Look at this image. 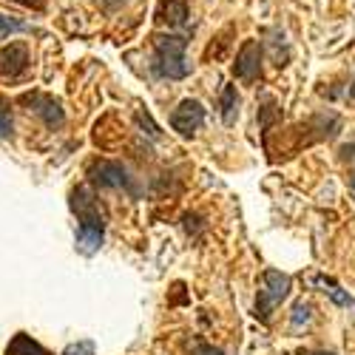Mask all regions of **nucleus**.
Wrapping results in <instances>:
<instances>
[{
  "label": "nucleus",
  "instance_id": "nucleus-1",
  "mask_svg": "<svg viewBox=\"0 0 355 355\" xmlns=\"http://www.w3.org/2000/svg\"><path fill=\"white\" fill-rule=\"evenodd\" d=\"M185 46H188V40L182 35H157L154 37V51H157V63H159L162 77H171V80L188 77L191 66L185 60Z\"/></svg>",
  "mask_w": 355,
  "mask_h": 355
},
{
  "label": "nucleus",
  "instance_id": "nucleus-2",
  "mask_svg": "<svg viewBox=\"0 0 355 355\" xmlns=\"http://www.w3.org/2000/svg\"><path fill=\"white\" fill-rule=\"evenodd\" d=\"M290 276L287 273H279V270H264L261 276V290H259V299H256V318L261 324H268L273 310L290 295Z\"/></svg>",
  "mask_w": 355,
  "mask_h": 355
},
{
  "label": "nucleus",
  "instance_id": "nucleus-3",
  "mask_svg": "<svg viewBox=\"0 0 355 355\" xmlns=\"http://www.w3.org/2000/svg\"><path fill=\"white\" fill-rule=\"evenodd\" d=\"M88 180L100 188H114V191H131L137 193L131 176L125 171V165L120 162H111V159H97L92 168H88Z\"/></svg>",
  "mask_w": 355,
  "mask_h": 355
},
{
  "label": "nucleus",
  "instance_id": "nucleus-4",
  "mask_svg": "<svg viewBox=\"0 0 355 355\" xmlns=\"http://www.w3.org/2000/svg\"><path fill=\"white\" fill-rule=\"evenodd\" d=\"M71 211L77 214V219H80L83 227H103L105 230V214L100 208V202L94 199V193L88 191L85 185H80L71 193Z\"/></svg>",
  "mask_w": 355,
  "mask_h": 355
},
{
  "label": "nucleus",
  "instance_id": "nucleus-5",
  "mask_svg": "<svg viewBox=\"0 0 355 355\" xmlns=\"http://www.w3.org/2000/svg\"><path fill=\"white\" fill-rule=\"evenodd\" d=\"M233 74L242 83H256L261 77V46L259 40H245L239 54H236L233 63Z\"/></svg>",
  "mask_w": 355,
  "mask_h": 355
},
{
  "label": "nucleus",
  "instance_id": "nucleus-6",
  "mask_svg": "<svg viewBox=\"0 0 355 355\" xmlns=\"http://www.w3.org/2000/svg\"><path fill=\"white\" fill-rule=\"evenodd\" d=\"M202 123H205V108L196 100H182L180 105L173 108V114H171L173 131H180L182 137H193L202 128Z\"/></svg>",
  "mask_w": 355,
  "mask_h": 355
},
{
  "label": "nucleus",
  "instance_id": "nucleus-7",
  "mask_svg": "<svg viewBox=\"0 0 355 355\" xmlns=\"http://www.w3.org/2000/svg\"><path fill=\"white\" fill-rule=\"evenodd\" d=\"M23 103L28 105V111H35L49 128L63 125V120H66V111H63L60 100H54L49 94H26Z\"/></svg>",
  "mask_w": 355,
  "mask_h": 355
},
{
  "label": "nucleus",
  "instance_id": "nucleus-8",
  "mask_svg": "<svg viewBox=\"0 0 355 355\" xmlns=\"http://www.w3.org/2000/svg\"><path fill=\"white\" fill-rule=\"evenodd\" d=\"M28 69V49L23 43H9L6 49H0V77L15 80Z\"/></svg>",
  "mask_w": 355,
  "mask_h": 355
},
{
  "label": "nucleus",
  "instance_id": "nucleus-9",
  "mask_svg": "<svg viewBox=\"0 0 355 355\" xmlns=\"http://www.w3.org/2000/svg\"><path fill=\"white\" fill-rule=\"evenodd\" d=\"M188 20V3L185 0H159L157 6V23L176 28V26H185Z\"/></svg>",
  "mask_w": 355,
  "mask_h": 355
},
{
  "label": "nucleus",
  "instance_id": "nucleus-10",
  "mask_svg": "<svg viewBox=\"0 0 355 355\" xmlns=\"http://www.w3.org/2000/svg\"><path fill=\"white\" fill-rule=\"evenodd\" d=\"M103 236L105 230L103 227H77V250L83 256H94L100 248H103Z\"/></svg>",
  "mask_w": 355,
  "mask_h": 355
},
{
  "label": "nucleus",
  "instance_id": "nucleus-11",
  "mask_svg": "<svg viewBox=\"0 0 355 355\" xmlns=\"http://www.w3.org/2000/svg\"><path fill=\"white\" fill-rule=\"evenodd\" d=\"M6 355H51V352H49V349H43L35 338H28L26 333H17V336L9 341Z\"/></svg>",
  "mask_w": 355,
  "mask_h": 355
},
{
  "label": "nucleus",
  "instance_id": "nucleus-12",
  "mask_svg": "<svg viewBox=\"0 0 355 355\" xmlns=\"http://www.w3.org/2000/svg\"><path fill=\"white\" fill-rule=\"evenodd\" d=\"M236 116H239V94H236V85H225L222 88V120H225V125H233Z\"/></svg>",
  "mask_w": 355,
  "mask_h": 355
},
{
  "label": "nucleus",
  "instance_id": "nucleus-13",
  "mask_svg": "<svg viewBox=\"0 0 355 355\" xmlns=\"http://www.w3.org/2000/svg\"><path fill=\"white\" fill-rule=\"evenodd\" d=\"M313 284H318V287H324V293L330 295V299L338 304V307H349L352 304V299H349V293H344L333 279H327V276H315L313 279Z\"/></svg>",
  "mask_w": 355,
  "mask_h": 355
},
{
  "label": "nucleus",
  "instance_id": "nucleus-14",
  "mask_svg": "<svg viewBox=\"0 0 355 355\" xmlns=\"http://www.w3.org/2000/svg\"><path fill=\"white\" fill-rule=\"evenodd\" d=\"M12 137V108L6 100H0V139Z\"/></svg>",
  "mask_w": 355,
  "mask_h": 355
},
{
  "label": "nucleus",
  "instance_id": "nucleus-15",
  "mask_svg": "<svg viewBox=\"0 0 355 355\" xmlns=\"http://www.w3.org/2000/svg\"><path fill=\"white\" fill-rule=\"evenodd\" d=\"M12 32H26V23L12 20V17H6V15H0V40L9 37Z\"/></svg>",
  "mask_w": 355,
  "mask_h": 355
},
{
  "label": "nucleus",
  "instance_id": "nucleus-16",
  "mask_svg": "<svg viewBox=\"0 0 355 355\" xmlns=\"http://www.w3.org/2000/svg\"><path fill=\"white\" fill-rule=\"evenodd\" d=\"M63 355H94V341H77L63 349Z\"/></svg>",
  "mask_w": 355,
  "mask_h": 355
},
{
  "label": "nucleus",
  "instance_id": "nucleus-17",
  "mask_svg": "<svg viewBox=\"0 0 355 355\" xmlns=\"http://www.w3.org/2000/svg\"><path fill=\"white\" fill-rule=\"evenodd\" d=\"M302 321L304 324L310 321V304L307 302H299L293 307V327H302Z\"/></svg>",
  "mask_w": 355,
  "mask_h": 355
},
{
  "label": "nucleus",
  "instance_id": "nucleus-18",
  "mask_svg": "<svg viewBox=\"0 0 355 355\" xmlns=\"http://www.w3.org/2000/svg\"><path fill=\"white\" fill-rule=\"evenodd\" d=\"M137 123L139 125H148V134H151V137H159V128L151 123V116H148V114H137Z\"/></svg>",
  "mask_w": 355,
  "mask_h": 355
},
{
  "label": "nucleus",
  "instance_id": "nucleus-19",
  "mask_svg": "<svg viewBox=\"0 0 355 355\" xmlns=\"http://www.w3.org/2000/svg\"><path fill=\"white\" fill-rule=\"evenodd\" d=\"M193 355H222V349H214L211 344H193Z\"/></svg>",
  "mask_w": 355,
  "mask_h": 355
},
{
  "label": "nucleus",
  "instance_id": "nucleus-20",
  "mask_svg": "<svg viewBox=\"0 0 355 355\" xmlns=\"http://www.w3.org/2000/svg\"><path fill=\"white\" fill-rule=\"evenodd\" d=\"M15 3H20V6H26V9H46V0H15Z\"/></svg>",
  "mask_w": 355,
  "mask_h": 355
},
{
  "label": "nucleus",
  "instance_id": "nucleus-21",
  "mask_svg": "<svg viewBox=\"0 0 355 355\" xmlns=\"http://www.w3.org/2000/svg\"><path fill=\"white\" fill-rule=\"evenodd\" d=\"M299 355H333V352H310V349H307V352H304V349H302V352H299Z\"/></svg>",
  "mask_w": 355,
  "mask_h": 355
},
{
  "label": "nucleus",
  "instance_id": "nucleus-22",
  "mask_svg": "<svg viewBox=\"0 0 355 355\" xmlns=\"http://www.w3.org/2000/svg\"><path fill=\"white\" fill-rule=\"evenodd\" d=\"M349 185H352V188H355V176H349Z\"/></svg>",
  "mask_w": 355,
  "mask_h": 355
}]
</instances>
